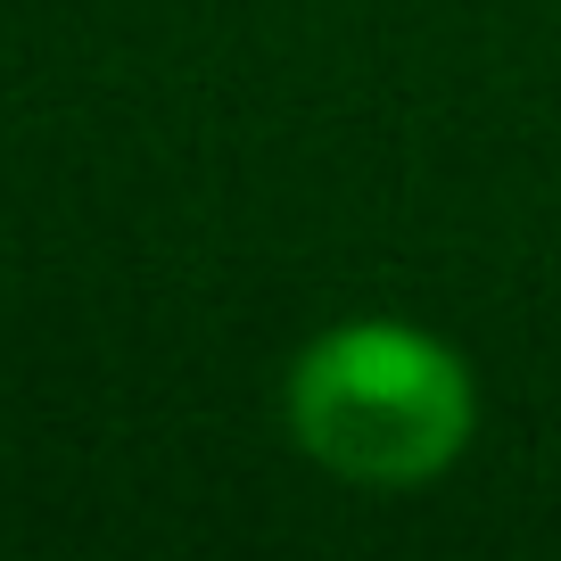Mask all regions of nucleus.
<instances>
[{
  "label": "nucleus",
  "instance_id": "obj_1",
  "mask_svg": "<svg viewBox=\"0 0 561 561\" xmlns=\"http://www.w3.org/2000/svg\"><path fill=\"white\" fill-rule=\"evenodd\" d=\"M479 430L471 364L421 322H339L289 364V438L355 488H421Z\"/></svg>",
  "mask_w": 561,
  "mask_h": 561
}]
</instances>
